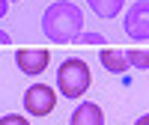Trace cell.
I'll list each match as a JSON object with an SVG mask.
<instances>
[{
  "mask_svg": "<svg viewBox=\"0 0 149 125\" xmlns=\"http://www.w3.org/2000/svg\"><path fill=\"white\" fill-rule=\"evenodd\" d=\"M90 83H93V74H90V66H86L84 60L69 57V60L60 63V69H57V86H60V92H63L66 98L84 95L86 90H90Z\"/></svg>",
  "mask_w": 149,
  "mask_h": 125,
  "instance_id": "2",
  "label": "cell"
},
{
  "mask_svg": "<svg viewBox=\"0 0 149 125\" xmlns=\"http://www.w3.org/2000/svg\"><path fill=\"white\" fill-rule=\"evenodd\" d=\"M86 3L98 18H116V15H122L125 0H86Z\"/></svg>",
  "mask_w": 149,
  "mask_h": 125,
  "instance_id": "8",
  "label": "cell"
},
{
  "mask_svg": "<svg viewBox=\"0 0 149 125\" xmlns=\"http://www.w3.org/2000/svg\"><path fill=\"white\" fill-rule=\"evenodd\" d=\"M128 54V63L131 66H137V69H149V51H143V48H131Z\"/></svg>",
  "mask_w": 149,
  "mask_h": 125,
  "instance_id": "9",
  "label": "cell"
},
{
  "mask_svg": "<svg viewBox=\"0 0 149 125\" xmlns=\"http://www.w3.org/2000/svg\"><path fill=\"white\" fill-rule=\"evenodd\" d=\"M42 33L51 42H78L84 33V12L72 0H57L42 15Z\"/></svg>",
  "mask_w": 149,
  "mask_h": 125,
  "instance_id": "1",
  "label": "cell"
},
{
  "mask_svg": "<svg viewBox=\"0 0 149 125\" xmlns=\"http://www.w3.org/2000/svg\"><path fill=\"white\" fill-rule=\"evenodd\" d=\"M125 33L131 39H149V0H137L125 9Z\"/></svg>",
  "mask_w": 149,
  "mask_h": 125,
  "instance_id": "4",
  "label": "cell"
},
{
  "mask_svg": "<svg viewBox=\"0 0 149 125\" xmlns=\"http://www.w3.org/2000/svg\"><path fill=\"white\" fill-rule=\"evenodd\" d=\"M24 110L30 116H48L51 110H57V95L51 83H36L24 92Z\"/></svg>",
  "mask_w": 149,
  "mask_h": 125,
  "instance_id": "3",
  "label": "cell"
},
{
  "mask_svg": "<svg viewBox=\"0 0 149 125\" xmlns=\"http://www.w3.org/2000/svg\"><path fill=\"white\" fill-rule=\"evenodd\" d=\"M78 42H81V45H102L104 36H102V33H81Z\"/></svg>",
  "mask_w": 149,
  "mask_h": 125,
  "instance_id": "10",
  "label": "cell"
},
{
  "mask_svg": "<svg viewBox=\"0 0 149 125\" xmlns=\"http://www.w3.org/2000/svg\"><path fill=\"white\" fill-rule=\"evenodd\" d=\"M0 125H30L24 116H18V113H9V116H3L0 119Z\"/></svg>",
  "mask_w": 149,
  "mask_h": 125,
  "instance_id": "11",
  "label": "cell"
},
{
  "mask_svg": "<svg viewBox=\"0 0 149 125\" xmlns=\"http://www.w3.org/2000/svg\"><path fill=\"white\" fill-rule=\"evenodd\" d=\"M9 42H12V39H9V33H6V30H0V45H9Z\"/></svg>",
  "mask_w": 149,
  "mask_h": 125,
  "instance_id": "13",
  "label": "cell"
},
{
  "mask_svg": "<svg viewBox=\"0 0 149 125\" xmlns=\"http://www.w3.org/2000/svg\"><path fill=\"white\" fill-rule=\"evenodd\" d=\"M15 63L24 74H42L48 69V63H51V54L45 48H21L15 54Z\"/></svg>",
  "mask_w": 149,
  "mask_h": 125,
  "instance_id": "5",
  "label": "cell"
},
{
  "mask_svg": "<svg viewBox=\"0 0 149 125\" xmlns=\"http://www.w3.org/2000/svg\"><path fill=\"white\" fill-rule=\"evenodd\" d=\"M134 125H149V113H146V116H140V119L134 122Z\"/></svg>",
  "mask_w": 149,
  "mask_h": 125,
  "instance_id": "14",
  "label": "cell"
},
{
  "mask_svg": "<svg viewBox=\"0 0 149 125\" xmlns=\"http://www.w3.org/2000/svg\"><path fill=\"white\" fill-rule=\"evenodd\" d=\"M6 12H9V0H0V18H6Z\"/></svg>",
  "mask_w": 149,
  "mask_h": 125,
  "instance_id": "12",
  "label": "cell"
},
{
  "mask_svg": "<svg viewBox=\"0 0 149 125\" xmlns=\"http://www.w3.org/2000/svg\"><path fill=\"white\" fill-rule=\"evenodd\" d=\"M9 3H15V0H9Z\"/></svg>",
  "mask_w": 149,
  "mask_h": 125,
  "instance_id": "15",
  "label": "cell"
},
{
  "mask_svg": "<svg viewBox=\"0 0 149 125\" xmlns=\"http://www.w3.org/2000/svg\"><path fill=\"white\" fill-rule=\"evenodd\" d=\"M72 125H104V113H102V107H98V104L84 101V104H78V110L72 113Z\"/></svg>",
  "mask_w": 149,
  "mask_h": 125,
  "instance_id": "7",
  "label": "cell"
},
{
  "mask_svg": "<svg viewBox=\"0 0 149 125\" xmlns=\"http://www.w3.org/2000/svg\"><path fill=\"white\" fill-rule=\"evenodd\" d=\"M98 63H102L110 74H125V69L131 66V63H128V54L119 51V48H102V57H98Z\"/></svg>",
  "mask_w": 149,
  "mask_h": 125,
  "instance_id": "6",
  "label": "cell"
}]
</instances>
